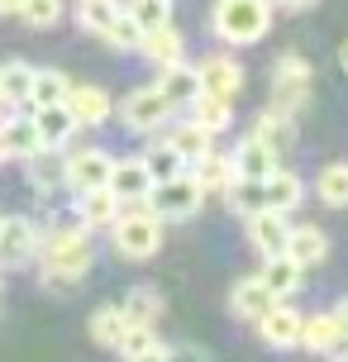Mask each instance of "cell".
Returning <instances> with one entry per match:
<instances>
[{
  "label": "cell",
  "mask_w": 348,
  "mask_h": 362,
  "mask_svg": "<svg viewBox=\"0 0 348 362\" xmlns=\"http://www.w3.org/2000/svg\"><path fill=\"white\" fill-rule=\"evenodd\" d=\"M38 257H43V286H57V291L86 281L95 267L91 234L76 219H62V224H53L48 234L38 238Z\"/></svg>",
  "instance_id": "cell-1"
},
{
  "label": "cell",
  "mask_w": 348,
  "mask_h": 362,
  "mask_svg": "<svg viewBox=\"0 0 348 362\" xmlns=\"http://www.w3.org/2000/svg\"><path fill=\"white\" fill-rule=\"evenodd\" d=\"M210 29L229 48H253L272 29V0H215L210 5Z\"/></svg>",
  "instance_id": "cell-2"
},
{
  "label": "cell",
  "mask_w": 348,
  "mask_h": 362,
  "mask_svg": "<svg viewBox=\"0 0 348 362\" xmlns=\"http://www.w3.org/2000/svg\"><path fill=\"white\" fill-rule=\"evenodd\" d=\"M105 234H110V248L120 257H129V262H148V257H158L167 229H163V219L153 215L148 205H124L120 219H115Z\"/></svg>",
  "instance_id": "cell-3"
},
{
  "label": "cell",
  "mask_w": 348,
  "mask_h": 362,
  "mask_svg": "<svg viewBox=\"0 0 348 362\" xmlns=\"http://www.w3.org/2000/svg\"><path fill=\"white\" fill-rule=\"evenodd\" d=\"M311 90H315V67L306 62V53H282L272 62V110L301 115L311 105Z\"/></svg>",
  "instance_id": "cell-4"
},
{
  "label": "cell",
  "mask_w": 348,
  "mask_h": 362,
  "mask_svg": "<svg viewBox=\"0 0 348 362\" xmlns=\"http://www.w3.org/2000/svg\"><path fill=\"white\" fill-rule=\"evenodd\" d=\"M144 205H148V210H153L158 219H163V224H172V219H191V215H201L205 191H201V181L191 177V172H182V177L153 181V191H148Z\"/></svg>",
  "instance_id": "cell-5"
},
{
  "label": "cell",
  "mask_w": 348,
  "mask_h": 362,
  "mask_svg": "<svg viewBox=\"0 0 348 362\" xmlns=\"http://www.w3.org/2000/svg\"><path fill=\"white\" fill-rule=\"evenodd\" d=\"M115 119H120L129 134H158V129H167V119H172V105H167V95L158 86H144V90H129L124 105H115Z\"/></svg>",
  "instance_id": "cell-6"
},
{
  "label": "cell",
  "mask_w": 348,
  "mask_h": 362,
  "mask_svg": "<svg viewBox=\"0 0 348 362\" xmlns=\"http://www.w3.org/2000/svg\"><path fill=\"white\" fill-rule=\"evenodd\" d=\"M38 238H43V229L29 215H5V224H0V267H29L38 257Z\"/></svg>",
  "instance_id": "cell-7"
},
{
  "label": "cell",
  "mask_w": 348,
  "mask_h": 362,
  "mask_svg": "<svg viewBox=\"0 0 348 362\" xmlns=\"http://www.w3.org/2000/svg\"><path fill=\"white\" fill-rule=\"evenodd\" d=\"M110 167L115 158L105 148H72L62 153V172H67V191H95L110 181Z\"/></svg>",
  "instance_id": "cell-8"
},
{
  "label": "cell",
  "mask_w": 348,
  "mask_h": 362,
  "mask_svg": "<svg viewBox=\"0 0 348 362\" xmlns=\"http://www.w3.org/2000/svg\"><path fill=\"white\" fill-rule=\"evenodd\" d=\"M301 310L286 305V300H272L267 305V315H257L253 325H257V339L267 348H277V353H286V348H301Z\"/></svg>",
  "instance_id": "cell-9"
},
{
  "label": "cell",
  "mask_w": 348,
  "mask_h": 362,
  "mask_svg": "<svg viewBox=\"0 0 348 362\" xmlns=\"http://www.w3.org/2000/svg\"><path fill=\"white\" fill-rule=\"evenodd\" d=\"M120 200H115L110 186H95V191H72V219L86 229V234H100V229H110L115 219H120Z\"/></svg>",
  "instance_id": "cell-10"
},
{
  "label": "cell",
  "mask_w": 348,
  "mask_h": 362,
  "mask_svg": "<svg viewBox=\"0 0 348 362\" xmlns=\"http://www.w3.org/2000/svg\"><path fill=\"white\" fill-rule=\"evenodd\" d=\"M286 215H277V210H253V215H243V234H248V243H253L257 257H277L286 253Z\"/></svg>",
  "instance_id": "cell-11"
},
{
  "label": "cell",
  "mask_w": 348,
  "mask_h": 362,
  "mask_svg": "<svg viewBox=\"0 0 348 362\" xmlns=\"http://www.w3.org/2000/svg\"><path fill=\"white\" fill-rule=\"evenodd\" d=\"M62 105H67V115L76 119V129H100V124L115 119V100H110L105 86H72Z\"/></svg>",
  "instance_id": "cell-12"
},
{
  "label": "cell",
  "mask_w": 348,
  "mask_h": 362,
  "mask_svg": "<svg viewBox=\"0 0 348 362\" xmlns=\"http://www.w3.org/2000/svg\"><path fill=\"white\" fill-rule=\"evenodd\" d=\"M196 76H201L205 95H224V100H238V95H243V67H238L229 53L201 57V62H196Z\"/></svg>",
  "instance_id": "cell-13"
},
{
  "label": "cell",
  "mask_w": 348,
  "mask_h": 362,
  "mask_svg": "<svg viewBox=\"0 0 348 362\" xmlns=\"http://www.w3.org/2000/svg\"><path fill=\"white\" fill-rule=\"evenodd\" d=\"M105 186L115 191V200H120V205H144L148 191H153V177H148L144 158H115L110 181H105Z\"/></svg>",
  "instance_id": "cell-14"
},
{
  "label": "cell",
  "mask_w": 348,
  "mask_h": 362,
  "mask_svg": "<svg viewBox=\"0 0 348 362\" xmlns=\"http://www.w3.org/2000/svg\"><path fill=\"white\" fill-rule=\"evenodd\" d=\"M24 181L38 196H53V191H67V172H62V148H38L24 158Z\"/></svg>",
  "instance_id": "cell-15"
},
{
  "label": "cell",
  "mask_w": 348,
  "mask_h": 362,
  "mask_svg": "<svg viewBox=\"0 0 348 362\" xmlns=\"http://www.w3.org/2000/svg\"><path fill=\"white\" fill-rule=\"evenodd\" d=\"M286 257H291L301 272L320 267V262L330 257V234H325L320 224H291V229H286Z\"/></svg>",
  "instance_id": "cell-16"
},
{
  "label": "cell",
  "mask_w": 348,
  "mask_h": 362,
  "mask_svg": "<svg viewBox=\"0 0 348 362\" xmlns=\"http://www.w3.org/2000/svg\"><path fill=\"white\" fill-rule=\"evenodd\" d=\"M253 139L277 158H291L296 153V115H282V110H262L253 119Z\"/></svg>",
  "instance_id": "cell-17"
},
{
  "label": "cell",
  "mask_w": 348,
  "mask_h": 362,
  "mask_svg": "<svg viewBox=\"0 0 348 362\" xmlns=\"http://www.w3.org/2000/svg\"><path fill=\"white\" fill-rule=\"evenodd\" d=\"M301 200H306V181H301V172L277 167V172H267V177H262V205H267V210L291 215Z\"/></svg>",
  "instance_id": "cell-18"
},
{
  "label": "cell",
  "mask_w": 348,
  "mask_h": 362,
  "mask_svg": "<svg viewBox=\"0 0 348 362\" xmlns=\"http://www.w3.org/2000/svg\"><path fill=\"white\" fill-rule=\"evenodd\" d=\"M29 124H34V134H38L43 148H67L76 139V119L67 115V105H34Z\"/></svg>",
  "instance_id": "cell-19"
},
{
  "label": "cell",
  "mask_w": 348,
  "mask_h": 362,
  "mask_svg": "<svg viewBox=\"0 0 348 362\" xmlns=\"http://www.w3.org/2000/svg\"><path fill=\"white\" fill-rule=\"evenodd\" d=\"M153 86L167 95L172 110H186L196 95H201V76H196L191 62H172V67H158V81H153Z\"/></svg>",
  "instance_id": "cell-20"
},
{
  "label": "cell",
  "mask_w": 348,
  "mask_h": 362,
  "mask_svg": "<svg viewBox=\"0 0 348 362\" xmlns=\"http://www.w3.org/2000/svg\"><path fill=\"white\" fill-rule=\"evenodd\" d=\"M139 53H144L153 67H172V62H186V38H182V29L167 19L158 29H144V48H139Z\"/></svg>",
  "instance_id": "cell-21"
},
{
  "label": "cell",
  "mask_w": 348,
  "mask_h": 362,
  "mask_svg": "<svg viewBox=\"0 0 348 362\" xmlns=\"http://www.w3.org/2000/svg\"><path fill=\"white\" fill-rule=\"evenodd\" d=\"M186 172L201 181L205 196H224V191L234 186V177H238V172H234V158H229V153H220V148H210L205 158H196Z\"/></svg>",
  "instance_id": "cell-22"
},
{
  "label": "cell",
  "mask_w": 348,
  "mask_h": 362,
  "mask_svg": "<svg viewBox=\"0 0 348 362\" xmlns=\"http://www.w3.org/2000/svg\"><path fill=\"white\" fill-rule=\"evenodd\" d=\"M301 348L315 353V358H334V353H344V339H339V325H334V310L301 320Z\"/></svg>",
  "instance_id": "cell-23"
},
{
  "label": "cell",
  "mask_w": 348,
  "mask_h": 362,
  "mask_svg": "<svg viewBox=\"0 0 348 362\" xmlns=\"http://www.w3.org/2000/svg\"><path fill=\"white\" fill-rule=\"evenodd\" d=\"M277 296L267 286H262V276H243V281H234V291H229V310H234V320H248L253 325L257 315H267V305H272Z\"/></svg>",
  "instance_id": "cell-24"
},
{
  "label": "cell",
  "mask_w": 348,
  "mask_h": 362,
  "mask_svg": "<svg viewBox=\"0 0 348 362\" xmlns=\"http://www.w3.org/2000/svg\"><path fill=\"white\" fill-rule=\"evenodd\" d=\"M38 134L34 124H29V115H10V119H0V153H5V163L15 158V163H24L29 153H38Z\"/></svg>",
  "instance_id": "cell-25"
},
{
  "label": "cell",
  "mask_w": 348,
  "mask_h": 362,
  "mask_svg": "<svg viewBox=\"0 0 348 362\" xmlns=\"http://www.w3.org/2000/svg\"><path fill=\"white\" fill-rule=\"evenodd\" d=\"M257 276H262V286L272 291L277 300H286V296H296V291H301V281H306V272L296 267V262H291L286 253L262 257V272H257Z\"/></svg>",
  "instance_id": "cell-26"
},
{
  "label": "cell",
  "mask_w": 348,
  "mask_h": 362,
  "mask_svg": "<svg viewBox=\"0 0 348 362\" xmlns=\"http://www.w3.org/2000/svg\"><path fill=\"white\" fill-rule=\"evenodd\" d=\"M229 158H234V172H238V177H253V181H262L267 172H277V167H282V158H277V153H267L253 134H248V139H238V148L229 153Z\"/></svg>",
  "instance_id": "cell-27"
},
{
  "label": "cell",
  "mask_w": 348,
  "mask_h": 362,
  "mask_svg": "<svg viewBox=\"0 0 348 362\" xmlns=\"http://www.w3.org/2000/svg\"><path fill=\"white\" fill-rule=\"evenodd\" d=\"M186 110H191V119H196L201 129H210L215 139L234 124V100H224V95H205V90H201V95H196Z\"/></svg>",
  "instance_id": "cell-28"
},
{
  "label": "cell",
  "mask_w": 348,
  "mask_h": 362,
  "mask_svg": "<svg viewBox=\"0 0 348 362\" xmlns=\"http://www.w3.org/2000/svg\"><path fill=\"white\" fill-rule=\"evenodd\" d=\"M72 90V76L57 72V67H34V81H29V105H62Z\"/></svg>",
  "instance_id": "cell-29"
},
{
  "label": "cell",
  "mask_w": 348,
  "mask_h": 362,
  "mask_svg": "<svg viewBox=\"0 0 348 362\" xmlns=\"http://www.w3.org/2000/svg\"><path fill=\"white\" fill-rule=\"evenodd\" d=\"M120 315H124V325H158L163 320V296L153 286H134L120 300Z\"/></svg>",
  "instance_id": "cell-30"
},
{
  "label": "cell",
  "mask_w": 348,
  "mask_h": 362,
  "mask_svg": "<svg viewBox=\"0 0 348 362\" xmlns=\"http://www.w3.org/2000/svg\"><path fill=\"white\" fill-rule=\"evenodd\" d=\"M167 144L177 148V153L186 158V167H191L196 158H205V153L215 148V134H210V129H201L196 119H182V124H177L172 134H167Z\"/></svg>",
  "instance_id": "cell-31"
},
{
  "label": "cell",
  "mask_w": 348,
  "mask_h": 362,
  "mask_svg": "<svg viewBox=\"0 0 348 362\" xmlns=\"http://www.w3.org/2000/svg\"><path fill=\"white\" fill-rule=\"evenodd\" d=\"M124 5L120 0H72V15H76V29H86V34H105L115 24V15H120Z\"/></svg>",
  "instance_id": "cell-32"
},
{
  "label": "cell",
  "mask_w": 348,
  "mask_h": 362,
  "mask_svg": "<svg viewBox=\"0 0 348 362\" xmlns=\"http://www.w3.org/2000/svg\"><path fill=\"white\" fill-rule=\"evenodd\" d=\"M124 315H120V305H100L91 310V320H86V334H91L95 348H120V339H124Z\"/></svg>",
  "instance_id": "cell-33"
},
{
  "label": "cell",
  "mask_w": 348,
  "mask_h": 362,
  "mask_svg": "<svg viewBox=\"0 0 348 362\" xmlns=\"http://www.w3.org/2000/svg\"><path fill=\"white\" fill-rule=\"evenodd\" d=\"M29 81H34V62H24V57L0 62V95L10 105H29Z\"/></svg>",
  "instance_id": "cell-34"
},
{
  "label": "cell",
  "mask_w": 348,
  "mask_h": 362,
  "mask_svg": "<svg viewBox=\"0 0 348 362\" xmlns=\"http://www.w3.org/2000/svg\"><path fill=\"white\" fill-rule=\"evenodd\" d=\"M315 196L325 200L330 210H348V163L320 167V177H315Z\"/></svg>",
  "instance_id": "cell-35"
},
{
  "label": "cell",
  "mask_w": 348,
  "mask_h": 362,
  "mask_svg": "<svg viewBox=\"0 0 348 362\" xmlns=\"http://www.w3.org/2000/svg\"><path fill=\"white\" fill-rule=\"evenodd\" d=\"M115 353H124V362H139V358H158V353H167V344H158V329L153 325H129Z\"/></svg>",
  "instance_id": "cell-36"
},
{
  "label": "cell",
  "mask_w": 348,
  "mask_h": 362,
  "mask_svg": "<svg viewBox=\"0 0 348 362\" xmlns=\"http://www.w3.org/2000/svg\"><path fill=\"white\" fill-rule=\"evenodd\" d=\"M100 38L110 43L115 53H139V48H144V24L129 15V10H120V15H115V24H110Z\"/></svg>",
  "instance_id": "cell-37"
},
{
  "label": "cell",
  "mask_w": 348,
  "mask_h": 362,
  "mask_svg": "<svg viewBox=\"0 0 348 362\" xmlns=\"http://www.w3.org/2000/svg\"><path fill=\"white\" fill-rule=\"evenodd\" d=\"M144 167H148V177H153V181H167V177H182V172H186V158L163 139V144H153L144 153Z\"/></svg>",
  "instance_id": "cell-38"
},
{
  "label": "cell",
  "mask_w": 348,
  "mask_h": 362,
  "mask_svg": "<svg viewBox=\"0 0 348 362\" xmlns=\"http://www.w3.org/2000/svg\"><path fill=\"white\" fill-rule=\"evenodd\" d=\"M224 205H229L234 215H253V210H262V181L234 177V186L224 191Z\"/></svg>",
  "instance_id": "cell-39"
},
{
  "label": "cell",
  "mask_w": 348,
  "mask_h": 362,
  "mask_svg": "<svg viewBox=\"0 0 348 362\" xmlns=\"http://www.w3.org/2000/svg\"><path fill=\"white\" fill-rule=\"evenodd\" d=\"M62 10H67V0H19V19L29 29H53Z\"/></svg>",
  "instance_id": "cell-40"
},
{
  "label": "cell",
  "mask_w": 348,
  "mask_h": 362,
  "mask_svg": "<svg viewBox=\"0 0 348 362\" xmlns=\"http://www.w3.org/2000/svg\"><path fill=\"white\" fill-rule=\"evenodd\" d=\"M124 10L139 19L144 29H158V24L172 19V0H124Z\"/></svg>",
  "instance_id": "cell-41"
},
{
  "label": "cell",
  "mask_w": 348,
  "mask_h": 362,
  "mask_svg": "<svg viewBox=\"0 0 348 362\" xmlns=\"http://www.w3.org/2000/svg\"><path fill=\"white\" fill-rule=\"evenodd\" d=\"M334 325H339V339H344V348H348V296L334 305Z\"/></svg>",
  "instance_id": "cell-42"
},
{
  "label": "cell",
  "mask_w": 348,
  "mask_h": 362,
  "mask_svg": "<svg viewBox=\"0 0 348 362\" xmlns=\"http://www.w3.org/2000/svg\"><path fill=\"white\" fill-rule=\"evenodd\" d=\"M282 10H291V15H301V10H311V5H320V0H277Z\"/></svg>",
  "instance_id": "cell-43"
},
{
  "label": "cell",
  "mask_w": 348,
  "mask_h": 362,
  "mask_svg": "<svg viewBox=\"0 0 348 362\" xmlns=\"http://www.w3.org/2000/svg\"><path fill=\"white\" fill-rule=\"evenodd\" d=\"M339 72L348 76V38H344V43H339Z\"/></svg>",
  "instance_id": "cell-44"
},
{
  "label": "cell",
  "mask_w": 348,
  "mask_h": 362,
  "mask_svg": "<svg viewBox=\"0 0 348 362\" xmlns=\"http://www.w3.org/2000/svg\"><path fill=\"white\" fill-rule=\"evenodd\" d=\"M0 15H19V0H0Z\"/></svg>",
  "instance_id": "cell-45"
},
{
  "label": "cell",
  "mask_w": 348,
  "mask_h": 362,
  "mask_svg": "<svg viewBox=\"0 0 348 362\" xmlns=\"http://www.w3.org/2000/svg\"><path fill=\"white\" fill-rule=\"evenodd\" d=\"M139 362H167V353H158V358H139Z\"/></svg>",
  "instance_id": "cell-46"
},
{
  "label": "cell",
  "mask_w": 348,
  "mask_h": 362,
  "mask_svg": "<svg viewBox=\"0 0 348 362\" xmlns=\"http://www.w3.org/2000/svg\"><path fill=\"white\" fill-rule=\"evenodd\" d=\"M0 105H5V95H0Z\"/></svg>",
  "instance_id": "cell-47"
},
{
  "label": "cell",
  "mask_w": 348,
  "mask_h": 362,
  "mask_svg": "<svg viewBox=\"0 0 348 362\" xmlns=\"http://www.w3.org/2000/svg\"><path fill=\"white\" fill-rule=\"evenodd\" d=\"M0 163H5V153H0Z\"/></svg>",
  "instance_id": "cell-48"
},
{
  "label": "cell",
  "mask_w": 348,
  "mask_h": 362,
  "mask_svg": "<svg viewBox=\"0 0 348 362\" xmlns=\"http://www.w3.org/2000/svg\"><path fill=\"white\" fill-rule=\"evenodd\" d=\"M0 224H5V215H0Z\"/></svg>",
  "instance_id": "cell-49"
}]
</instances>
